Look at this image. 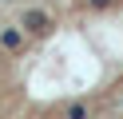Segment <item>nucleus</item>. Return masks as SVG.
<instances>
[{
  "mask_svg": "<svg viewBox=\"0 0 123 119\" xmlns=\"http://www.w3.org/2000/svg\"><path fill=\"white\" fill-rule=\"evenodd\" d=\"M56 28V20H52L44 8H24L20 12V32L24 36H44V32H52Z\"/></svg>",
  "mask_w": 123,
  "mask_h": 119,
  "instance_id": "obj_1",
  "label": "nucleus"
},
{
  "mask_svg": "<svg viewBox=\"0 0 123 119\" xmlns=\"http://www.w3.org/2000/svg\"><path fill=\"white\" fill-rule=\"evenodd\" d=\"M0 48H4V52H20V48H24L20 24H4V28H0Z\"/></svg>",
  "mask_w": 123,
  "mask_h": 119,
  "instance_id": "obj_2",
  "label": "nucleus"
},
{
  "mask_svg": "<svg viewBox=\"0 0 123 119\" xmlns=\"http://www.w3.org/2000/svg\"><path fill=\"white\" fill-rule=\"evenodd\" d=\"M68 119H87V107H83V103H72V107H68Z\"/></svg>",
  "mask_w": 123,
  "mask_h": 119,
  "instance_id": "obj_3",
  "label": "nucleus"
},
{
  "mask_svg": "<svg viewBox=\"0 0 123 119\" xmlns=\"http://www.w3.org/2000/svg\"><path fill=\"white\" fill-rule=\"evenodd\" d=\"M111 4H119V0H87V8H111Z\"/></svg>",
  "mask_w": 123,
  "mask_h": 119,
  "instance_id": "obj_4",
  "label": "nucleus"
}]
</instances>
